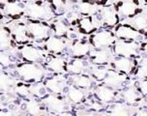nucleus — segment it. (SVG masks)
Masks as SVG:
<instances>
[{
  "mask_svg": "<svg viewBox=\"0 0 147 116\" xmlns=\"http://www.w3.org/2000/svg\"><path fill=\"white\" fill-rule=\"evenodd\" d=\"M18 72L20 75V80L29 83L39 82L44 78V71L40 64L34 62H26L18 65Z\"/></svg>",
  "mask_w": 147,
  "mask_h": 116,
  "instance_id": "f257e3e1",
  "label": "nucleus"
},
{
  "mask_svg": "<svg viewBox=\"0 0 147 116\" xmlns=\"http://www.w3.org/2000/svg\"><path fill=\"white\" fill-rule=\"evenodd\" d=\"M91 46L95 49H109L115 43V35L109 29H103L97 32H94L90 37Z\"/></svg>",
  "mask_w": 147,
  "mask_h": 116,
  "instance_id": "f03ea898",
  "label": "nucleus"
},
{
  "mask_svg": "<svg viewBox=\"0 0 147 116\" xmlns=\"http://www.w3.org/2000/svg\"><path fill=\"white\" fill-rule=\"evenodd\" d=\"M114 35L116 38H118V40L131 42H140L144 39V35L141 34L140 31L133 27L131 24H126V23H121L117 25Z\"/></svg>",
  "mask_w": 147,
  "mask_h": 116,
  "instance_id": "7ed1b4c3",
  "label": "nucleus"
},
{
  "mask_svg": "<svg viewBox=\"0 0 147 116\" xmlns=\"http://www.w3.org/2000/svg\"><path fill=\"white\" fill-rule=\"evenodd\" d=\"M113 52L117 56H124L133 58L138 51V44L136 42L118 40L113 45Z\"/></svg>",
  "mask_w": 147,
  "mask_h": 116,
  "instance_id": "20e7f679",
  "label": "nucleus"
},
{
  "mask_svg": "<svg viewBox=\"0 0 147 116\" xmlns=\"http://www.w3.org/2000/svg\"><path fill=\"white\" fill-rule=\"evenodd\" d=\"M126 81H127L126 74L120 73L116 70H109V73L107 75V78H105L104 82L106 85L116 90V89L122 88Z\"/></svg>",
  "mask_w": 147,
  "mask_h": 116,
  "instance_id": "39448f33",
  "label": "nucleus"
},
{
  "mask_svg": "<svg viewBox=\"0 0 147 116\" xmlns=\"http://www.w3.org/2000/svg\"><path fill=\"white\" fill-rule=\"evenodd\" d=\"M114 70L123 74H131L136 69V62L130 57L116 56L111 63Z\"/></svg>",
  "mask_w": 147,
  "mask_h": 116,
  "instance_id": "423d86ee",
  "label": "nucleus"
},
{
  "mask_svg": "<svg viewBox=\"0 0 147 116\" xmlns=\"http://www.w3.org/2000/svg\"><path fill=\"white\" fill-rule=\"evenodd\" d=\"M138 0H124L118 4L117 12L122 18H133L138 14Z\"/></svg>",
  "mask_w": 147,
  "mask_h": 116,
  "instance_id": "0eeeda50",
  "label": "nucleus"
},
{
  "mask_svg": "<svg viewBox=\"0 0 147 116\" xmlns=\"http://www.w3.org/2000/svg\"><path fill=\"white\" fill-rule=\"evenodd\" d=\"M44 49L49 51L51 53L60 54L67 49L66 42H65V40H63L62 37H49L46 41V45H45Z\"/></svg>",
  "mask_w": 147,
  "mask_h": 116,
  "instance_id": "6e6552de",
  "label": "nucleus"
},
{
  "mask_svg": "<svg viewBox=\"0 0 147 116\" xmlns=\"http://www.w3.org/2000/svg\"><path fill=\"white\" fill-rule=\"evenodd\" d=\"M95 95L97 100L101 103H104V104H109V103L113 102L115 100V97H116V93H115L114 89L106 85V84L99 85L97 87Z\"/></svg>",
  "mask_w": 147,
  "mask_h": 116,
  "instance_id": "1a4fd4ad",
  "label": "nucleus"
},
{
  "mask_svg": "<svg viewBox=\"0 0 147 116\" xmlns=\"http://www.w3.org/2000/svg\"><path fill=\"white\" fill-rule=\"evenodd\" d=\"M70 52L76 58H84L87 55H90V43L88 44L86 40L74 41L72 49H70Z\"/></svg>",
  "mask_w": 147,
  "mask_h": 116,
  "instance_id": "9d476101",
  "label": "nucleus"
},
{
  "mask_svg": "<svg viewBox=\"0 0 147 116\" xmlns=\"http://www.w3.org/2000/svg\"><path fill=\"white\" fill-rule=\"evenodd\" d=\"M100 14L102 16L104 25L107 27H113L119 22V15L118 12L112 7H105L101 10Z\"/></svg>",
  "mask_w": 147,
  "mask_h": 116,
  "instance_id": "9b49d317",
  "label": "nucleus"
},
{
  "mask_svg": "<svg viewBox=\"0 0 147 116\" xmlns=\"http://www.w3.org/2000/svg\"><path fill=\"white\" fill-rule=\"evenodd\" d=\"M89 68V62L83 58H75L67 63V72L72 75H80L83 74Z\"/></svg>",
  "mask_w": 147,
  "mask_h": 116,
  "instance_id": "f8f14e48",
  "label": "nucleus"
},
{
  "mask_svg": "<svg viewBox=\"0 0 147 116\" xmlns=\"http://www.w3.org/2000/svg\"><path fill=\"white\" fill-rule=\"evenodd\" d=\"M91 61L96 65H106L111 57L109 49H96L90 52Z\"/></svg>",
  "mask_w": 147,
  "mask_h": 116,
  "instance_id": "ddd939ff",
  "label": "nucleus"
},
{
  "mask_svg": "<svg viewBox=\"0 0 147 116\" xmlns=\"http://www.w3.org/2000/svg\"><path fill=\"white\" fill-rule=\"evenodd\" d=\"M78 27L82 33L85 34H93L98 30L99 26L93 20L92 16H85L80 18L78 20Z\"/></svg>",
  "mask_w": 147,
  "mask_h": 116,
  "instance_id": "4468645a",
  "label": "nucleus"
},
{
  "mask_svg": "<svg viewBox=\"0 0 147 116\" xmlns=\"http://www.w3.org/2000/svg\"><path fill=\"white\" fill-rule=\"evenodd\" d=\"M46 62L49 72L61 73L63 71H67V63L64 61V59L60 57L52 56L49 58H46Z\"/></svg>",
  "mask_w": 147,
  "mask_h": 116,
  "instance_id": "2eb2a0df",
  "label": "nucleus"
},
{
  "mask_svg": "<svg viewBox=\"0 0 147 116\" xmlns=\"http://www.w3.org/2000/svg\"><path fill=\"white\" fill-rule=\"evenodd\" d=\"M70 80L72 81L73 85L77 86L80 89H87L89 87H91V84H92L91 76L84 75V74L74 75L73 78H70Z\"/></svg>",
  "mask_w": 147,
  "mask_h": 116,
  "instance_id": "dca6fc26",
  "label": "nucleus"
},
{
  "mask_svg": "<svg viewBox=\"0 0 147 116\" xmlns=\"http://www.w3.org/2000/svg\"><path fill=\"white\" fill-rule=\"evenodd\" d=\"M122 99L129 105H134L140 101V93L136 87H129L126 88L122 93Z\"/></svg>",
  "mask_w": 147,
  "mask_h": 116,
  "instance_id": "f3484780",
  "label": "nucleus"
},
{
  "mask_svg": "<svg viewBox=\"0 0 147 116\" xmlns=\"http://www.w3.org/2000/svg\"><path fill=\"white\" fill-rule=\"evenodd\" d=\"M67 95L70 101L76 105H78V104H80V103H82L85 97L82 89L78 88V87L75 85L69 86V90H68Z\"/></svg>",
  "mask_w": 147,
  "mask_h": 116,
  "instance_id": "a211bd4d",
  "label": "nucleus"
},
{
  "mask_svg": "<svg viewBox=\"0 0 147 116\" xmlns=\"http://www.w3.org/2000/svg\"><path fill=\"white\" fill-rule=\"evenodd\" d=\"M131 25L138 31H143L147 28V16L143 14H138L132 18Z\"/></svg>",
  "mask_w": 147,
  "mask_h": 116,
  "instance_id": "6ab92c4d",
  "label": "nucleus"
},
{
  "mask_svg": "<svg viewBox=\"0 0 147 116\" xmlns=\"http://www.w3.org/2000/svg\"><path fill=\"white\" fill-rule=\"evenodd\" d=\"M78 11L83 17H85V16H93L97 13V8L94 6V4L92 2L88 1V0H82L81 3L78 5Z\"/></svg>",
  "mask_w": 147,
  "mask_h": 116,
  "instance_id": "aec40b11",
  "label": "nucleus"
},
{
  "mask_svg": "<svg viewBox=\"0 0 147 116\" xmlns=\"http://www.w3.org/2000/svg\"><path fill=\"white\" fill-rule=\"evenodd\" d=\"M107 73H109V70L105 67V65H96L95 67L91 68L90 70L91 76L98 81L105 80V78H107Z\"/></svg>",
  "mask_w": 147,
  "mask_h": 116,
  "instance_id": "412c9836",
  "label": "nucleus"
},
{
  "mask_svg": "<svg viewBox=\"0 0 147 116\" xmlns=\"http://www.w3.org/2000/svg\"><path fill=\"white\" fill-rule=\"evenodd\" d=\"M110 116H130V109L120 104L113 105L110 109Z\"/></svg>",
  "mask_w": 147,
  "mask_h": 116,
  "instance_id": "4be33fe9",
  "label": "nucleus"
},
{
  "mask_svg": "<svg viewBox=\"0 0 147 116\" xmlns=\"http://www.w3.org/2000/svg\"><path fill=\"white\" fill-rule=\"evenodd\" d=\"M136 88L140 91V93L143 96H147V78H143L138 82H136Z\"/></svg>",
  "mask_w": 147,
  "mask_h": 116,
  "instance_id": "5701e85b",
  "label": "nucleus"
},
{
  "mask_svg": "<svg viewBox=\"0 0 147 116\" xmlns=\"http://www.w3.org/2000/svg\"><path fill=\"white\" fill-rule=\"evenodd\" d=\"M136 74L138 78H147V59L143 60L141 65L138 67V69L136 71Z\"/></svg>",
  "mask_w": 147,
  "mask_h": 116,
  "instance_id": "b1692460",
  "label": "nucleus"
},
{
  "mask_svg": "<svg viewBox=\"0 0 147 116\" xmlns=\"http://www.w3.org/2000/svg\"><path fill=\"white\" fill-rule=\"evenodd\" d=\"M135 116H147V107H144V109L136 111Z\"/></svg>",
  "mask_w": 147,
  "mask_h": 116,
  "instance_id": "393cba45",
  "label": "nucleus"
},
{
  "mask_svg": "<svg viewBox=\"0 0 147 116\" xmlns=\"http://www.w3.org/2000/svg\"><path fill=\"white\" fill-rule=\"evenodd\" d=\"M8 109L9 110H16L17 109V105H15L14 103H13V104H9L8 105Z\"/></svg>",
  "mask_w": 147,
  "mask_h": 116,
  "instance_id": "a878e982",
  "label": "nucleus"
},
{
  "mask_svg": "<svg viewBox=\"0 0 147 116\" xmlns=\"http://www.w3.org/2000/svg\"><path fill=\"white\" fill-rule=\"evenodd\" d=\"M4 18V16H3V14H2L1 12H0V20H2Z\"/></svg>",
  "mask_w": 147,
  "mask_h": 116,
  "instance_id": "bb28decb",
  "label": "nucleus"
}]
</instances>
